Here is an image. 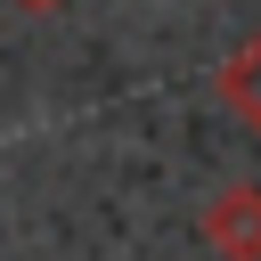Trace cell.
Returning <instances> with one entry per match:
<instances>
[{
    "label": "cell",
    "instance_id": "1",
    "mask_svg": "<svg viewBox=\"0 0 261 261\" xmlns=\"http://www.w3.org/2000/svg\"><path fill=\"white\" fill-rule=\"evenodd\" d=\"M204 245L220 261H261V179H228L204 204Z\"/></svg>",
    "mask_w": 261,
    "mask_h": 261
},
{
    "label": "cell",
    "instance_id": "2",
    "mask_svg": "<svg viewBox=\"0 0 261 261\" xmlns=\"http://www.w3.org/2000/svg\"><path fill=\"white\" fill-rule=\"evenodd\" d=\"M220 106H228L245 130H261V41H245V49L220 57Z\"/></svg>",
    "mask_w": 261,
    "mask_h": 261
},
{
    "label": "cell",
    "instance_id": "3",
    "mask_svg": "<svg viewBox=\"0 0 261 261\" xmlns=\"http://www.w3.org/2000/svg\"><path fill=\"white\" fill-rule=\"evenodd\" d=\"M16 8H24V16H49V8H65V0H16Z\"/></svg>",
    "mask_w": 261,
    "mask_h": 261
}]
</instances>
